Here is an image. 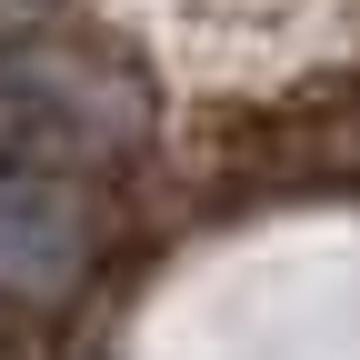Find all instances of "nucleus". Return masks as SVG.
<instances>
[{
	"label": "nucleus",
	"instance_id": "nucleus-1",
	"mask_svg": "<svg viewBox=\"0 0 360 360\" xmlns=\"http://www.w3.org/2000/svg\"><path fill=\"white\" fill-rule=\"evenodd\" d=\"M80 270V210L51 170H0V290H60Z\"/></svg>",
	"mask_w": 360,
	"mask_h": 360
}]
</instances>
